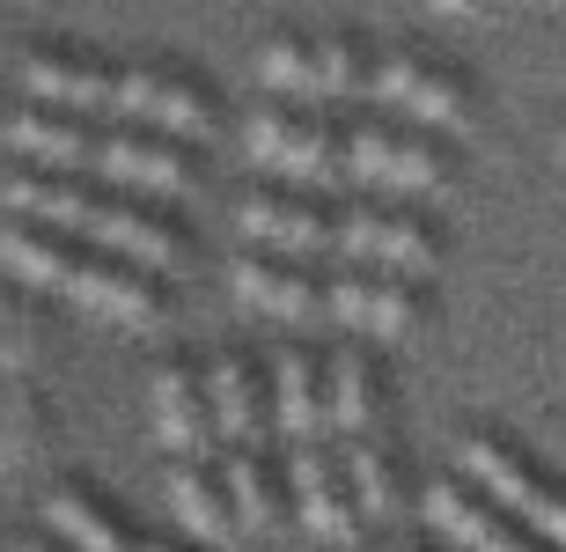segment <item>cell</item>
Masks as SVG:
<instances>
[{
    "label": "cell",
    "mask_w": 566,
    "mask_h": 552,
    "mask_svg": "<svg viewBox=\"0 0 566 552\" xmlns=\"http://www.w3.org/2000/svg\"><path fill=\"white\" fill-rule=\"evenodd\" d=\"M398 126H405L398 104H382V111H368V118L346 126V185H382L390 148H398Z\"/></svg>",
    "instance_id": "obj_29"
},
{
    "label": "cell",
    "mask_w": 566,
    "mask_h": 552,
    "mask_svg": "<svg viewBox=\"0 0 566 552\" xmlns=\"http://www.w3.org/2000/svg\"><path fill=\"white\" fill-rule=\"evenodd\" d=\"M111 118L177 133V140H213V126H221V88L207 74L177 66V60H133L111 82Z\"/></svg>",
    "instance_id": "obj_2"
},
{
    "label": "cell",
    "mask_w": 566,
    "mask_h": 552,
    "mask_svg": "<svg viewBox=\"0 0 566 552\" xmlns=\"http://www.w3.org/2000/svg\"><path fill=\"white\" fill-rule=\"evenodd\" d=\"M235 229H243V243H273V251H294V258H324L332 251V207H324V191L287 185V177L243 191Z\"/></svg>",
    "instance_id": "obj_8"
},
{
    "label": "cell",
    "mask_w": 566,
    "mask_h": 552,
    "mask_svg": "<svg viewBox=\"0 0 566 552\" xmlns=\"http://www.w3.org/2000/svg\"><path fill=\"white\" fill-rule=\"evenodd\" d=\"M427 324H434V288H427V273H398V265H376V317H368V332L390 346L420 340Z\"/></svg>",
    "instance_id": "obj_27"
},
{
    "label": "cell",
    "mask_w": 566,
    "mask_h": 552,
    "mask_svg": "<svg viewBox=\"0 0 566 552\" xmlns=\"http://www.w3.org/2000/svg\"><path fill=\"white\" fill-rule=\"evenodd\" d=\"M44 531L60 538L66 552H133L140 545L133 515L104 487H88V479H60V487L44 493Z\"/></svg>",
    "instance_id": "obj_14"
},
{
    "label": "cell",
    "mask_w": 566,
    "mask_h": 552,
    "mask_svg": "<svg viewBox=\"0 0 566 552\" xmlns=\"http://www.w3.org/2000/svg\"><path fill=\"white\" fill-rule=\"evenodd\" d=\"M287 487H294V523L324 545H360V509H354V487H346V465H338V442L332 435H302L287 449Z\"/></svg>",
    "instance_id": "obj_7"
},
{
    "label": "cell",
    "mask_w": 566,
    "mask_h": 552,
    "mask_svg": "<svg viewBox=\"0 0 566 552\" xmlns=\"http://www.w3.org/2000/svg\"><path fill=\"white\" fill-rule=\"evenodd\" d=\"M368 66H376V44L360 30H324V38H310V96L316 104L368 96Z\"/></svg>",
    "instance_id": "obj_24"
},
{
    "label": "cell",
    "mask_w": 566,
    "mask_h": 552,
    "mask_svg": "<svg viewBox=\"0 0 566 552\" xmlns=\"http://www.w3.org/2000/svg\"><path fill=\"white\" fill-rule=\"evenodd\" d=\"M74 236L96 243V251H118V258H140L155 273H177L191 258V229L169 213V199H147V191H118L96 177V191L82 199L74 213Z\"/></svg>",
    "instance_id": "obj_1"
},
{
    "label": "cell",
    "mask_w": 566,
    "mask_h": 552,
    "mask_svg": "<svg viewBox=\"0 0 566 552\" xmlns=\"http://www.w3.org/2000/svg\"><path fill=\"white\" fill-rule=\"evenodd\" d=\"M155 442L169 457H213L221 449L213 398H207V362L199 354H163L155 362Z\"/></svg>",
    "instance_id": "obj_10"
},
{
    "label": "cell",
    "mask_w": 566,
    "mask_h": 552,
    "mask_svg": "<svg viewBox=\"0 0 566 552\" xmlns=\"http://www.w3.org/2000/svg\"><path fill=\"white\" fill-rule=\"evenodd\" d=\"M324 317H338L346 332H368L376 317V265H346L324 280Z\"/></svg>",
    "instance_id": "obj_31"
},
{
    "label": "cell",
    "mask_w": 566,
    "mask_h": 552,
    "mask_svg": "<svg viewBox=\"0 0 566 552\" xmlns=\"http://www.w3.org/2000/svg\"><path fill=\"white\" fill-rule=\"evenodd\" d=\"M15 552H66V545H60V538H22Z\"/></svg>",
    "instance_id": "obj_36"
},
{
    "label": "cell",
    "mask_w": 566,
    "mask_h": 552,
    "mask_svg": "<svg viewBox=\"0 0 566 552\" xmlns=\"http://www.w3.org/2000/svg\"><path fill=\"white\" fill-rule=\"evenodd\" d=\"M457 471L471 479V487H485L501 509H515L530 493V479H537V465H530V449L515 442V435H501V427H471L457 442Z\"/></svg>",
    "instance_id": "obj_22"
},
{
    "label": "cell",
    "mask_w": 566,
    "mask_h": 552,
    "mask_svg": "<svg viewBox=\"0 0 566 552\" xmlns=\"http://www.w3.org/2000/svg\"><path fill=\"white\" fill-rule=\"evenodd\" d=\"M420 515L434 523L441 538L457 552H559L552 538H537L515 509H501L485 487H471L463 471H449V479H434V487L420 493Z\"/></svg>",
    "instance_id": "obj_6"
},
{
    "label": "cell",
    "mask_w": 566,
    "mask_h": 552,
    "mask_svg": "<svg viewBox=\"0 0 566 552\" xmlns=\"http://www.w3.org/2000/svg\"><path fill=\"white\" fill-rule=\"evenodd\" d=\"M229 471V501H235V523L243 538H280L294 523V487H287V457H273L265 442H235L221 457Z\"/></svg>",
    "instance_id": "obj_13"
},
{
    "label": "cell",
    "mask_w": 566,
    "mask_h": 552,
    "mask_svg": "<svg viewBox=\"0 0 566 552\" xmlns=\"http://www.w3.org/2000/svg\"><path fill=\"white\" fill-rule=\"evenodd\" d=\"M88 177H104V185H118V191H147V199H177V191L199 185V155H191V140H177V133L118 118L111 133H96Z\"/></svg>",
    "instance_id": "obj_5"
},
{
    "label": "cell",
    "mask_w": 566,
    "mask_h": 552,
    "mask_svg": "<svg viewBox=\"0 0 566 552\" xmlns=\"http://www.w3.org/2000/svg\"><path fill=\"white\" fill-rule=\"evenodd\" d=\"M52 442V405L38 398L30 376H0V471L38 465Z\"/></svg>",
    "instance_id": "obj_25"
},
{
    "label": "cell",
    "mask_w": 566,
    "mask_h": 552,
    "mask_svg": "<svg viewBox=\"0 0 566 552\" xmlns=\"http://www.w3.org/2000/svg\"><path fill=\"white\" fill-rule=\"evenodd\" d=\"M96 111H66V104H38L15 111L8 118V148L22 163H52V170H88V155H96Z\"/></svg>",
    "instance_id": "obj_17"
},
{
    "label": "cell",
    "mask_w": 566,
    "mask_h": 552,
    "mask_svg": "<svg viewBox=\"0 0 566 552\" xmlns=\"http://www.w3.org/2000/svg\"><path fill=\"white\" fill-rule=\"evenodd\" d=\"M169 509H177L185 538H199V545H213V552H229L235 538H243L221 457H177V465H169Z\"/></svg>",
    "instance_id": "obj_15"
},
{
    "label": "cell",
    "mask_w": 566,
    "mask_h": 552,
    "mask_svg": "<svg viewBox=\"0 0 566 552\" xmlns=\"http://www.w3.org/2000/svg\"><path fill=\"white\" fill-rule=\"evenodd\" d=\"M398 111L420 118V126H434V133H449V140H471V133H479V82H471L457 60H434V52H427L420 82L405 88Z\"/></svg>",
    "instance_id": "obj_21"
},
{
    "label": "cell",
    "mask_w": 566,
    "mask_h": 552,
    "mask_svg": "<svg viewBox=\"0 0 566 552\" xmlns=\"http://www.w3.org/2000/svg\"><path fill=\"white\" fill-rule=\"evenodd\" d=\"M338 465H346V487H354L360 523H398V515L412 509L405 465H398V449L382 442V435H346V442H338Z\"/></svg>",
    "instance_id": "obj_20"
},
{
    "label": "cell",
    "mask_w": 566,
    "mask_h": 552,
    "mask_svg": "<svg viewBox=\"0 0 566 552\" xmlns=\"http://www.w3.org/2000/svg\"><path fill=\"white\" fill-rule=\"evenodd\" d=\"M273 427L287 442L332 435V354L324 346H287L273 362Z\"/></svg>",
    "instance_id": "obj_16"
},
{
    "label": "cell",
    "mask_w": 566,
    "mask_h": 552,
    "mask_svg": "<svg viewBox=\"0 0 566 552\" xmlns=\"http://www.w3.org/2000/svg\"><path fill=\"white\" fill-rule=\"evenodd\" d=\"M52 354V310L38 288H0V376H30Z\"/></svg>",
    "instance_id": "obj_26"
},
{
    "label": "cell",
    "mask_w": 566,
    "mask_h": 552,
    "mask_svg": "<svg viewBox=\"0 0 566 552\" xmlns=\"http://www.w3.org/2000/svg\"><path fill=\"white\" fill-rule=\"evenodd\" d=\"M60 295L82 302L88 317L118 324V332H163V324L177 317V288H169V273H155V265H140V258L96 251V243H82V258H74V273H66Z\"/></svg>",
    "instance_id": "obj_3"
},
{
    "label": "cell",
    "mask_w": 566,
    "mask_h": 552,
    "mask_svg": "<svg viewBox=\"0 0 566 552\" xmlns=\"http://www.w3.org/2000/svg\"><path fill=\"white\" fill-rule=\"evenodd\" d=\"M441 258H449V236H441L434 213H412V207L382 213V265H398V273H441Z\"/></svg>",
    "instance_id": "obj_28"
},
{
    "label": "cell",
    "mask_w": 566,
    "mask_h": 552,
    "mask_svg": "<svg viewBox=\"0 0 566 552\" xmlns=\"http://www.w3.org/2000/svg\"><path fill=\"white\" fill-rule=\"evenodd\" d=\"M390 420V368L376 346H332V435H382Z\"/></svg>",
    "instance_id": "obj_18"
},
{
    "label": "cell",
    "mask_w": 566,
    "mask_h": 552,
    "mask_svg": "<svg viewBox=\"0 0 566 552\" xmlns=\"http://www.w3.org/2000/svg\"><path fill=\"white\" fill-rule=\"evenodd\" d=\"M111 82H118V66L104 52H88V44H30V60H22V88L38 104H66V111L111 118Z\"/></svg>",
    "instance_id": "obj_12"
},
{
    "label": "cell",
    "mask_w": 566,
    "mask_h": 552,
    "mask_svg": "<svg viewBox=\"0 0 566 552\" xmlns=\"http://www.w3.org/2000/svg\"><path fill=\"white\" fill-rule=\"evenodd\" d=\"M258 82L265 88H280V96H310V30H287V22H280V30H265V38H258Z\"/></svg>",
    "instance_id": "obj_30"
},
{
    "label": "cell",
    "mask_w": 566,
    "mask_h": 552,
    "mask_svg": "<svg viewBox=\"0 0 566 552\" xmlns=\"http://www.w3.org/2000/svg\"><path fill=\"white\" fill-rule=\"evenodd\" d=\"M207 398H213V427L221 442H273V368L258 362L251 346H221L207 354Z\"/></svg>",
    "instance_id": "obj_11"
},
{
    "label": "cell",
    "mask_w": 566,
    "mask_h": 552,
    "mask_svg": "<svg viewBox=\"0 0 566 552\" xmlns=\"http://www.w3.org/2000/svg\"><path fill=\"white\" fill-rule=\"evenodd\" d=\"M133 552H213V545H199V538H140Z\"/></svg>",
    "instance_id": "obj_33"
},
{
    "label": "cell",
    "mask_w": 566,
    "mask_h": 552,
    "mask_svg": "<svg viewBox=\"0 0 566 552\" xmlns=\"http://www.w3.org/2000/svg\"><path fill=\"white\" fill-rule=\"evenodd\" d=\"M229 288H235L243 310H265V317H280V324L324 317V273H316V258L273 251V243H251V251L235 258Z\"/></svg>",
    "instance_id": "obj_9"
},
{
    "label": "cell",
    "mask_w": 566,
    "mask_h": 552,
    "mask_svg": "<svg viewBox=\"0 0 566 552\" xmlns=\"http://www.w3.org/2000/svg\"><path fill=\"white\" fill-rule=\"evenodd\" d=\"M243 148H251V163L280 170L287 185H310V191L346 185V126H338V111H280V104L251 111Z\"/></svg>",
    "instance_id": "obj_4"
},
{
    "label": "cell",
    "mask_w": 566,
    "mask_h": 552,
    "mask_svg": "<svg viewBox=\"0 0 566 552\" xmlns=\"http://www.w3.org/2000/svg\"><path fill=\"white\" fill-rule=\"evenodd\" d=\"M74 258H82V236L52 229V221H30V213H8L0 221V273L38 288V295H60Z\"/></svg>",
    "instance_id": "obj_19"
},
{
    "label": "cell",
    "mask_w": 566,
    "mask_h": 552,
    "mask_svg": "<svg viewBox=\"0 0 566 552\" xmlns=\"http://www.w3.org/2000/svg\"><path fill=\"white\" fill-rule=\"evenodd\" d=\"M457 177H463L457 140H449V133H434V126H420V118H405V126H398V148H390V170H382V185L434 199V191H457Z\"/></svg>",
    "instance_id": "obj_23"
},
{
    "label": "cell",
    "mask_w": 566,
    "mask_h": 552,
    "mask_svg": "<svg viewBox=\"0 0 566 552\" xmlns=\"http://www.w3.org/2000/svg\"><path fill=\"white\" fill-rule=\"evenodd\" d=\"M441 15H485V8H493V0H434Z\"/></svg>",
    "instance_id": "obj_35"
},
{
    "label": "cell",
    "mask_w": 566,
    "mask_h": 552,
    "mask_svg": "<svg viewBox=\"0 0 566 552\" xmlns=\"http://www.w3.org/2000/svg\"><path fill=\"white\" fill-rule=\"evenodd\" d=\"M559 163H566V133H559Z\"/></svg>",
    "instance_id": "obj_37"
},
{
    "label": "cell",
    "mask_w": 566,
    "mask_h": 552,
    "mask_svg": "<svg viewBox=\"0 0 566 552\" xmlns=\"http://www.w3.org/2000/svg\"><path fill=\"white\" fill-rule=\"evenodd\" d=\"M515 515H523L537 538H552V545L566 552V479H545V471H537V479H530V493L515 501Z\"/></svg>",
    "instance_id": "obj_32"
},
{
    "label": "cell",
    "mask_w": 566,
    "mask_h": 552,
    "mask_svg": "<svg viewBox=\"0 0 566 552\" xmlns=\"http://www.w3.org/2000/svg\"><path fill=\"white\" fill-rule=\"evenodd\" d=\"M390 552H457V545H449V538H398Z\"/></svg>",
    "instance_id": "obj_34"
},
{
    "label": "cell",
    "mask_w": 566,
    "mask_h": 552,
    "mask_svg": "<svg viewBox=\"0 0 566 552\" xmlns=\"http://www.w3.org/2000/svg\"><path fill=\"white\" fill-rule=\"evenodd\" d=\"M552 8H559V0H552Z\"/></svg>",
    "instance_id": "obj_38"
}]
</instances>
